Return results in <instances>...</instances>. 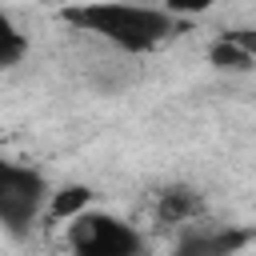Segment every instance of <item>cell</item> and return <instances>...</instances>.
Returning <instances> with one entry per match:
<instances>
[{
  "mask_svg": "<svg viewBox=\"0 0 256 256\" xmlns=\"http://www.w3.org/2000/svg\"><path fill=\"white\" fill-rule=\"evenodd\" d=\"M64 24L128 56H148L184 28L180 16L152 0H76L64 8Z\"/></svg>",
  "mask_w": 256,
  "mask_h": 256,
  "instance_id": "1",
  "label": "cell"
},
{
  "mask_svg": "<svg viewBox=\"0 0 256 256\" xmlns=\"http://www.w3.org/2000/svg\"><path fill=\"white\" fill-rule=\"evenodd\" d=\"M48 192L52 184L40 168L0 156V228L12 240H24L32 232V224L48 208Z\"/></svg>",
  "mask_w": 256,
  "mask_h": 256,
  "instance_id": "2",
  "label": "cell"
},
{
  "mask_svg": "<svg viewBox=\"0 0 256 256\" xmlns=\"http://www.w3.org/2000/svg\"><path fill=\"white\" fill-rule=\"evenodd\" d=\"M64 224H68L64 244L80 256H144L148 252V240L136 232V224H128L112 212H100L92 204Z\"/></svg>",
  "mask_w": 256,
  "mask_h": 256,
  "instance_id": "3",
  "label": "cell"
},
{
  "mask_svg": "<svg viewBox=\"0 0 256 256\" xmlns=\"http://www.w3.org/2000/svg\"><path fill=\"white\" fill-rule=\"evenodd\" d=\"M252 228H204L200 220L188 224V232L176 240L180 256H232L252 244Z\"/></svg>",
  "mask_w": 256,
  "mask_h": 256,
  "instance_id": "4",
  "label": "cell"
},
{
  "mask_svg": "<svg viewBox=\"0 0 256 256\" xmlns=\"http://www.w3.org/2000/svg\"><path fill=\"white\" fill-rule=\"evenodd\" d=\"M204 212H208V204L192 184H168L156 192V204H152V216L164 228H188V224L204 220Z\"/></svg>",
  "mask_w": 256,
  "mask_h": 256,
  "instance_id": "5",
  "label": "cell"
},
{
  "mask_svg": "<svg viewBox=\"0 0 256 256\" xmlns=\"http://www.w3.org/2000/svg\"><path fill=\"white\" fill-rule=\"evenodd\" d=\"M208 64L220 72H248L256 68V28H224L208 44Z\"/></svg>",
  "mask_w": 256,
  "mask_h": 256,
  "instance_id": "6",
  "label": "cell"
},
{
  "mask_svg": "<svg viewBox=\"0 0 256 256\" xmlns=\"http://www.w3.org/2000/svg\"><path fill=\"white\" fill-rule=\"evenodd\" d=\"M88 204H92V188H88V184H64V188H52V192H48L44 216H48V220H72V216L84 212Z\"/></svg>",
  "mask_w": 256,
  "mask_h": 256,
  "instance_id": "7",
  "label": "cell"
},
{
  "mask_svg": "<svg viewBox=\"0 0 256 256\" xmlns=\"http://www.w3.org/2000/svg\"><path fill=\"white\" fill-rule=\"evenodd\" d=\"M28 56V36L20 32V24L0 8V68H16Z\"/></svg>",
  "mask_w": 256,
  "mask_h": 256,
  "instance_id": "8",
  "label": "cell"
},
{
  "mask_svg": "<svg viewBox=\"0 0 256 256\" xmlns=\"http://www.w3.org/2000/svg\"><path fill=\"white\" fill-rule=\"evenodd\" d=\"M160 8H168L172 16H180V20H188V16H204L216 0H156Z\"/></svg>",
  "mask_w": 256,
  "mask_h": 256,
  "instance_id": "9",
  "label": "cell"
}]
</instances>
